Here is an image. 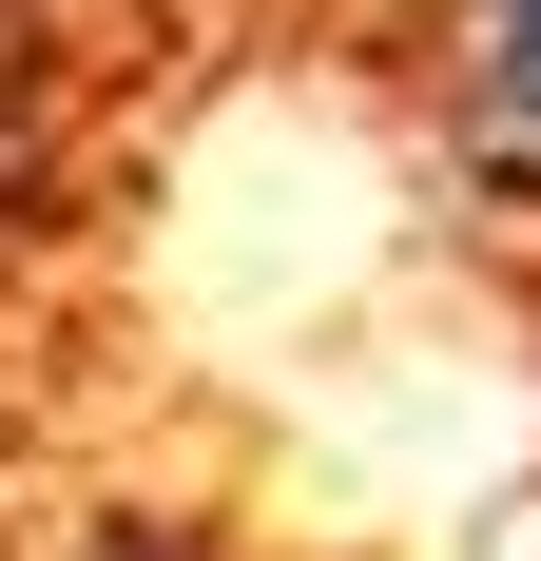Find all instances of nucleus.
Listing matches in <instances>:
<instances>
[{
	"label": "nucleus",
	"instance_id": "3",
	"mask_svg": "<svg viewBox=\"0 0 541 561\" xmlns=\"http://www.w3.org/2000/svg\"><path fill=\"white\" fill-rule=\"evenodd\" d=\"M58 20H97V39H214L232 0H58Z\"/></svg>",
	"mask_w": 541,
	"mask_h": 561
},
{
	"label": "nucleus",
	"instance_id": "4",
	"mask_svg": "<svg viewBox=\"0 0 541 561\" xmlns=\"http://www.w3.org/2000/svg\"><path fill=\"white\" fill-rule=\"evenodd\" d=\"M368 20H387V0H368Z\"/></svg>",
	"mask_w": 541,
	"mask_h": 561
},
{
	"label": "nucleus",
	"instance_id": "2",
	"mask_svg": "<svg viewBox=\"0 0 541 561\" xmlns=\"http://www.w3.org/2000/svg\"><path fill=\"white\" fill-rule=\"evenodd\" d=\"M39 561H252V542H232L214 504H78Z\"/></svg>",
	"mask_w": 541,
	"mask_h": 561
},
{
	"label": "nucleus",
	"instance_id": "1",
	"mask_svg": "<svg viewBox=\"0 0 541 561\" xmlns=\"http://www.w3.org/2000/svg\"><path fill=\"white\" fill-rule=\"evenodd\" d=\"M426 78V156L484 232H541V0H387Z\"/></svg>",
	"mask_w": 541,
	"mask_h": 561
}]
</instances>
